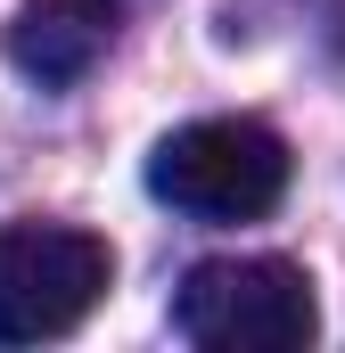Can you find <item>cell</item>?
<instances>
[{
  "label": "cell",
  "mask_w": 345,
  "mask_h": 353,
  "mask_svg": "<svg viewBox=\"0 0 345 353\" xmlns=\"http://www.w3.org/2000/svg\"><path fill=\"white\" fill-rule=\"evenodd\" d=\"M172 329L206 353H304L321 337V304L288 255H214L172 288Z\"/></svg>",
  "instance_id": "6da1fadb"
},
{
  "label": "cell",
  "mask_w": 345,
  "mask_h": 353,
  "mask_svg": "<svg viewBox=\"0 0 345 353\" xmlns=\"http://www.w3.org/2000/svg\"><path fill=\"white\" fill-rule=\"evenodd\" d=\"M148 189L189 222H263L288 197V140L255 115H206L157 140Z\"/></svg>",
  "instance_id": "7a4b0ae2"
},
{
  "label": "cell",
  "mask_w": 345,
  "mask_h": 353,
  "mask_svg": "<svg viewBox=\"0 0 345 353\" xmlns=\"http://www.w3.org/2000/svg\"><path fill=\"white\" fill-rule=\"evenodd\" d=\"M115 255L75 222H0V345H41L83 329L107 296Z\"/></svg>",
  "instance_id": "3957f363"
},
{
  "label": "cell",
  "mask_w": 345,
  "mask_h": 353,
  "mask_svg": "<svg viewBox=\"0 0 345 353\" xmlns=\"http://www.w3.org/2000/svg\"><path fill=\"white\" fill-rule=\"evenodd\" d=\"M115 0H25L17 25H8V58L33 74V83H83L90 66L107 58L115 41Z\"/></svg>",
  "instance_id": "277c9868"
}]
</instances>
